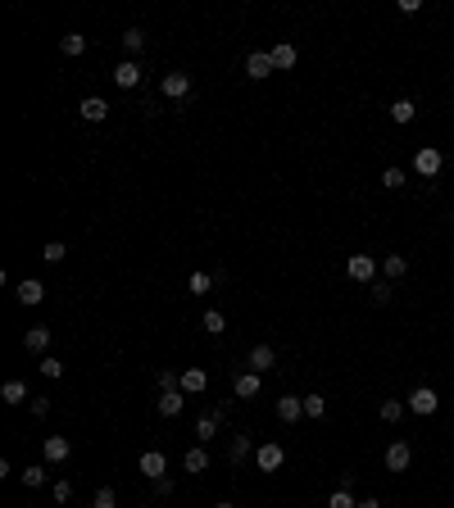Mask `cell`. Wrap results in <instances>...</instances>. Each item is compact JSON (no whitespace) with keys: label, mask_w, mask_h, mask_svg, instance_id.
<instances>
[{"label":"cell","mask_w":454,"mask_h":508,"mask_svg":"<svg viewBox=\"0 0 454 508\" xmlns=\"http://www.w3.org/2000/svg\"><path fill=\"white\" fill-rule=\"evenodd\" d=\"M218 427H223V418H218V413H205V418H200V423H196V436H200V440H205V445H209V440L218 436Z\"/></svg>","instance_id":"cell-22"},{"label":"cell","mask_w":454,"mask_h":508,"mask_svg":"<svg viewBox=\"0 0 454 508\" xmlns=\"http://www.w3.org/2000/svg\"><path fill=\"white\" fill-rule=\"evenodd\" d=\"M413 114H418V104H413V100H395L391 104V118L395 123H413Z\"/></svg>","instance_id":"cell-27"},{"label":"cell","mask_w":454,"mask_h":508,"mask_svg":"<svg viewBox=\"0 0 454 508\" xmlns=\"http://www.w3.org/2000/svg\"><path fill=\"white\" fill-rule=\"evenodd\" d=\"M277 418H282V423H300L305 418V395H282L277 399Z\"/></svg>","instance_id":"cell-13"},{"label":"cell","mask_w":454,"mask_h":508,"mask_svg":"<svg viewBox=\"0 0 454 508\" xmlns=\"http://www.w3.org/2000/svg\"><path fill=\"white\" fill-rule=\"evenodd\" d=\"M64 254H69V245H64V241H46V250H41L46 263H64Z\"/></svg>","instance_id":"cell-31"},{"label":"cell","mask_w":454,"mask_h":508,"mask_svg":"<svg viewBox=\"0 0 454 508\" xmlns=\"http://www.w3.org/2000/svg\"><path fill=\"white\" fill-rule=\"evenodd\" d=\"M77 114H82L86 123H105V118H109V104H105L100 95H86V100L77 104Z\"/></svg>","instance_id":"cell-15"},{"label":"cell","mask_w":454,"mask_h":508,"mask_svg":"<svg viewBox=\"0 0 454 508\" xmlns=\"http://www.w3.org/2000/svg\"><path fill=\"white\" fill-rule=\"evenodd\" d=\"M436 404H441V395H436L432 386H413V390H409V413L432 418V413H436Z\"/></svg>","instance_id":"cell-2"},{"label":"cell","mask_w":454,"mask_h":508,"mask_svg":"<svg viewBox=\"0 0 454 508\" xmlns=\"http://www.w3.org/2000/svg\"><path fill=\"white\" fill-rule=\"evenodd\" d=\"M404 273H409V259H404V254H386L382 259V277H386V282H400Z\"/></svg>","instance_id":"cell-19"},{"label":"cell","mask_w":454,"mask_h":508,"mask_svg":"<svg viewBox=\"0 0 454 508\" xmlns=\"http://www.w3.org/2000/svg\"><path fill=\"white\" fill-rule=\"evenodd\" d=\"M182 409H187L182 390H159V399H154V413H159V418H178Z\"/></svg>","instance_id":"cell-9"},{"label":"cell","mask_w":454,"mask_h":508,"mask_svg":"<svg viewBox=\"0 0 454 508\" xmlns=\"http://www.w3.org/2000/svg\"><path fill=\"white\" fill-rule=\"evenodd\" d=\"M218 508H236V504H218Z\"/></svg>","instance_id":"cell-43"},{"label":"cell","mask_w":454,"mask_h":508,"mask_svg":"<svg viewBox=\"0 0 454 508\" xmlns=\"http://www.w3.org/2000/svg\"><path fill=\"white\" fill-rule=\"evenodd\" d=\"M386 300H391V282H378L373 286V304H386Z\"/></svg>","instance_id":"cell-39"},{"label":"cell","mask_w":454,"mask_h":508,"mask_svg":"<svg viewBox=\"0 0 454 508\" xmlns=\"http://www.w3.org/2000/svg\"><path fill=\"white\" fill-rule=\"evenodd\" d=\"M141 46H146V32H141V27H128V32H123V50L141 55Z\"/></svg>","instance_id":"cell-25"},{"label":"cell","mask_w":454,"mask_h":508,"mask_svg":"<svg viewBox=\"0 0 454 508\" xmlns=\"http://www.w3.org/2000/svg\"><path fill=\"white\" fill-rule=\"evenodd\" d=\"M273 363H277L273 345H255V350H250V359H246V372H259V377H264V372L273 368Z\"/></svg>","instance_id":"cell-10"},{"label":"cell","mask_w":454,"mask_h":508,"mask_svg":"<svg viewBox=\"0 0 454 508\" xmlns=\"http://www.w3.org/2000/svg\"><path fill=\"white\" fill-rule=\"evenodd\" d=\"M18 476H23V486H27V490L46 486V467H27V472H18Z\"/></svg>","instance_id":"cell-35"},{"label":"cell","mask_w":454,"mask_h":508,"mask_svg":"<svg viewBox=\"0 0 454 508\" xmlns=\"http://www.w3.org/2000/svg\"><path fill=\"white\" fill-rule=\"evenodd\" d=\"M23 345L32 354H46V350H51V327H27L23 331Z\"/></svg>","instance_id":"cell-18"},{"label":"cell","mask_w":454,"mask_h":508,"mask_svg":"<svg viewBox=\"0 0 454 508\" xmlns=\"http://www.w3.org/2000/svg\"><path fill=\"white\" fill-rule=\"evenodd\" d=\"M327 508H359V504H354V495H350V490H341V486H336L332 500H327Z\"/></svg>","instance_id":"cell-34"},{"label":"cell","mask_w":454,"mask_h":508,"mask_svg":"<svg viewBox=\"0 0 454 508\" xmlns=\"http://www.w3.org/2000/svg\"><path fill=\"white\" fill-rule=\"evenodd\" d=\"M137 472L150 476V481H159V476L168 472V458H163L159 449H146V454H141V463H137Z\"/></svg>","instance_id":"cell-7"},{"label":"cell","mask_w":454,"mask_h":508,"mask_svg":"<svg viewBox=\"0 0 454 508\" xmlns=\"http://www.w3.org/2000/svg\"><path fill=\"white\" fill-rule=\"evenodd\" d=\"M255 463H259V472H277V467L286 463V449L277 445V440H268V445L255 449Z\"/></svg>","instance_id":"cell-3"},{"label":"cell","mask_w":454,"mask_h":508,"mask_svg":"<svg viewBox=\"0 0 454 508\" xmlns=\"http://www.w3.org/2000/svg\"><path fill=\"white\" fill-rule=\"evenodd\" d=\"M378 413H382V423H400V418L409 413V404H400V399H386V404L378 409Z\"/></svg>","instance_id":"cell-24"},{"label":"cell","mask_w":454,"mask_h":508,"mask_svg":"<svg viewBox=\"0 0 454 508\" xmlns=\"http://www.w3.org/2000/svg\"><path fill=\"white\" fill-rule=\"evenodd\" d=\"M259 372H236V381H232V390H236V399H255L259 395Z\"/></svg>","instance_id":"cell-16"},{"label":"cell","mask_w":454,"mask_h":508,"mask_svg":"<svg viewBox=\"0 0 454 508\" xmlns=\"http://www.w3.org/2000/svg\"><path fill=\"white\" fill-rule=\"evenodd\" d=\"M209 390V372L205 368H187L182 372V395H205Z\"/></svg>","instance_id":"cell-11"},{"label":"cell","mask_w":454,"mask_h":508,"mask_svg":"<svg viewBox=\"0 0 454 508\" xmlns=\"http://www.w3.org/2000/svg\"><path fill=\"white\" fill-rule=\"evenodd\" d=\"M359 508H382V504L378 500H359Z\"/></svg>","instance_id":"cell-42"},{"label":"cell","mask_w":454,"mask_h":508,"mask_svg":"<svg viewBox=\"0 0 454 508\" xmlns=\"http://www.w3.org/2000/svg\"><path fill=\"white\" fill-rule=\"evenodd\" d=\"M441 164H446V159H441V150H436V146H422L418 155H413V172H418V177H436Z\"/></svg>","instance_id":"cell-6"},{"label":"cell","mask_w":454,"mask_h":508,"mask_svg":"<svg viewBox=\"0 0 454 508\" xmlns=\"http://www.w3.org/2000/svg\"><path fill=\"white\" fill-rule=\"evenodd\" d=\"M205 331H209V336H223V331H227V318L218 309H209L205 313Z\"/></svg>","instance_id":"cell-29"},{"label":"cell","mask_w":454,"mask_h":508,"mask_svg":"<svg viewBox=\"0 0 454 508\" xmlns=\"http://www.w3.org/2000/svg\"><path fill=\"white\" fill-rule=\"evenodd\" d=\"M182 467H187V472H205V467H209V449H205V445L187 449V458H182Z\"/></svg>","instance_id":"cell-21"},{"label":"cell","mask_w":454,"mask_h":508,"mask_svg":"<svg viewBox=\"0 0 454 508\" xmlns=\"http://www.w3.org/2000/svg\"><path fill=\"white\" fill-rule=\"evenodd\" d=\"M32 418H51V399H32Z\"/></svg>","instance_id":"cell-40"},{"label":"cell","mask_w":454,"mask_h":508,"mask_svg":"<svg viewBox=\"0 0 454 508\" xmlns=\"http://www.w3.org/2000/svg\"><path fill=\"white\" fill-rule=\"evenodd\" d=\"M0 399H5V404H23L27 386H23V381H5V386H0Z\"/></svg>","instance_id":"cell-23"},{"label":"cell","mask_w":454,"mask_h":508,"mask_svg":"<svg viewBox=\"0 0 454 508\" xmlns=\"http://www.w3.org/2000/svg\"><path fill=\"white\" fill-rule=\"evenodd\" d=\"M114 82H119L123 91H132V86H141V64H137V60H123L119 69H114Z\"/></svg>","instance_id":"cell-14"},{"label":"cell","mask_w":454,"mask_h":508,"mask_svg":"<svg viewBox=\"0 0 454 508\" xmlns=\"http://www.w3.org/2000/svg\"><path fill=\"white\" fill-rule=\"evenodd\" d=\"M246 454H250V436H232L227 458H232V463H246Z\"/></svg>","instance_id":"cell-26"},{"label":"cell","mask_w":454,"mask_h":508,"mask_svg":"<svg viewBox=\"0 0 454 508\" xmlns=\"http://www.w3.org/2000/svg\"><path fill=\"white\" fill-rule=\"evenodd\" d=\"M273 55L268 50H250L246 55V78H255V82H264V78H273Z\"/></svg>","instance_id":"cell-4"},{"label":"cell","mask_w":454,"mask_h":508,"mask_svg":"<svg viewBox=\"0 0 454 508\" xmlns=\"http://www.w3.org/2000/svg\"><path fill=\"white\" fill-rule=\"evenodd\" d=\"M382 186H386V191H400V186H404V168H386V172H382Z\"/></svg>","instance_id":"cell-36"},{"label":"cell","mask_w":454,"mask_h":508,"mask_svg":"<svg viewBox=\"0 0 454 508\" xmlns=\"http://www.w3.org/2000/svg\"><path fill=\"white\" fill-rule=\"evenodd\" d=\"M154 495H159V500H163V495H173V481H168V476H159V481H154Z\"/></svg>","instance_id":"cell-41"},{"label":"cell","mask_w":454,"mask_h":508,"mask_svg":"<svg viewBox=\"0 0 454 508\" xmlns=\"http://www.w3.org/2000/svg\"><path fill=\"white\" fill-rule=\"evenodd\" d=\"M327 413V399L323 395H305V418H323Z\"/></svg>","instance_id":"cell-33"},{"label":"cell","mask_w":454,"mask_h":508,"mask_svg":"<svg viewBox=\"0 0 454 508\" xmlns=\"http://www.w3.org/2000/svg\"><path fill=\"white\" fill-rule=\"evenodd\" d=\"M64 55H69V60L86 55V36H82V32H69V36H64Z\"/></svg>","instance_id":"cell-28"},{"label":"cell","mask_w":454,"mask_h":508,"mask_svg":"<svg viewBox=\"0 0 454 508\" xmlns=\"http://www.w3.org/2000/svg\"><path fill=\"white\" fill-rule=\"evenodd\" d=\"M41 372H46L51 381H60V377H64V363H60V359H41Z\"/></svg>","instance_id":"cell-37"},{"label":"cell","mask_w":454,"mask_h":508,"mask_svg":"<svg viewBox=\"0 0 454 508\" xmlns=\"http://www.w3.org/2000/svg\"><path fill=\"white\" fill-rule=\"evenodd\" d=\"M91 508H119V495H114V486H100V490H95V500H91Z\"/></svg>","instance_id":"cell-32"},{"label":"cell","mask_w":454,"mask_h":508,"mask_svg":"<svg viewBox=\"0 0 454 508\" xmlns=\"http://www.w3.org/2000/svg\"><path fill=\"white\" fill-rule=\"evenodd\" d=\"M209 286H214V277H209V273H191L187 291H191V295H209Z\"/></svg>","instance_id":"cell-30"},{"label":"cell","mask_w":454,"mask_h":508,"mask_svg":"<svg viewBox=\"0 0 454 508\" xmlns=\"http://www.w3.org/2000/svg\"><path fill=\"white\" fill-rule=\"evenodd\" d=\"M409 463H413V449L404 445V440H395V445H386V472H404Z\"/></svg>","instance_id":"cell-8"},{"label":"cell","mask_w":454,"mask_h":508,"mask_svg":"<svg viewBox=\"0 0 454 508\" xmlns=\"http://www.w3.org/2000/svg\"><path fill=\"white\" fill-rule=\"evenodd\" d=\"M378 268H382V263H378L373 254H350V259H345V273H350V282H363V286L378 277Z\"/></svg>","instance_id":"cell-1"},{"label":"cell","mask_w":454,"mask_h":508,"mask_svg":"<svg viewBox=\"0 0 454 508\" xmlns=\"http://www.w3.org/2000/svg\"><path fill=\"white\" fill-rule=\"evenodd\" d=\"M159 91L168 95V100H187V95H191V73H178V69H173V73H163Z\"/></svg>","instance_id":"cell-5"},{"label":"cell","mask_w":454,"mask_h":508,"mask_svg":"<svg viewBox=\"0 0 454 508\" xmlns=\"http://www.w3.org/2000/svg\"><path fill=\"white\" fill-rule=\"evenodd\" d=\"M14 295H18V304H41V300H46V286L27 277V282H18V291H14Z\"/></svg>","instance_id":"cell-20"},{"label":"cell","mask_w":454,"mask_h":508,"mask_svg":"<svg viewBox=\"0 0 454 508\" xmlns=\"http://www.w3.org/2000/svg\"><path fill=\"white\" fill-rule=\"evenodd\" d=\"M268 55H273V69H277V73L295 69V60H300V55H295V46H291V41H277V46H273V50H268Z\"/></svg>","instance_id":"cell-17"},{"label":"cell","mask_w":454,"mask_h":508,"mask_svg":"<svg viewBox=\"0 0 454 508\" xmlns=\"http://www.w3.org/2000/svg\"><path fill=\"white\" fill-rule=\"evenodd\" d=\"M51 490H55V500H60V504H69V500H73V486H69V481H55Z\"/></svg>","instance_id":"cell-38"},{"label":"cell","mask_w":454,"mask_h":508,"mask_svg":"<svg viewBox=\"0 0 454 508\" xmlns=\"http://www.w3.org/2000/svg\"><path fill=\"white\" fill-rule=\"evenodd\" d=\"M41 454H46V463H64V458L73 454V445H69V436H46V445H41Z\"/></svg>","instance_id":"cell-12"}]
</instances>
